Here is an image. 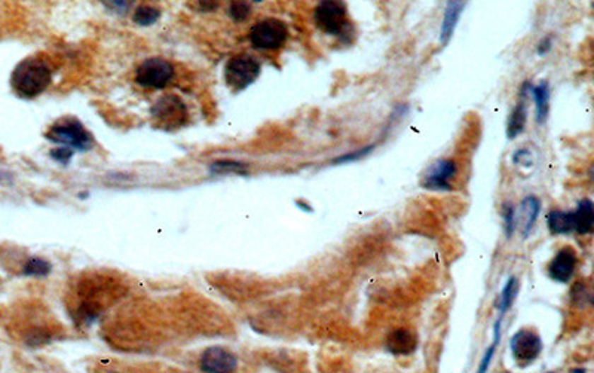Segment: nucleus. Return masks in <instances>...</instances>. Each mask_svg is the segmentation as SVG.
<instances>
[{"label":"nucleus","instance_id":"nucleus-1","mask_svg":"<svg viewBox=\"0 0 594 373\" xmlns=\"http://www.w3.org/2000/svg\"><path fill=\"white\" fill-rule=\"evenodd\" d=\"M52 71L40 58L30 57L13 69L11 85L15 93L23 98H35L50 86Z\"/></svg>","mask_w":594,"mask_h":373},{"label":"nucleus","instance_id":"nucleus-2","mask_svg":"<svg viewBox=\"0 0 594 373\" xmlns=\"http://www.w3.org/2000/svg\"><path fill=\"white\" fill-rule=\"evenodd\" d=\"M314 21L322 33L342 36L349 27L348 8L344 0H320L314 11Z\"/></svg>","mask_w":594,"mask_h":373},{"label":"nucleus","instance_id":"nucleus-3","mask_svg":"<svg viewBox=\"0 0 594 373\" xmlns=\"http://www.w3.org/2000/svg\"><path fill=\"white\" fill-rule=\"evenodd\" d=\"M47 139L52 143L62 144L69 149H78V151H89L94 146V139L88 130L76 119H63L57 122L47 134Z\"/></svg>","mask_w":594,"mask_h":373},{"label":"nucleus","instance_id":"nucleus-4","mask_svg":"<svg viewBox=\"0 0 594 373\" xmlns=\"http://www.w3.org/2000/svg\"><path fill=\"white\" fill-rule=\"evenodd\" d=\"M250 42L259 51H278L289 39V28L284 21L264 18L250 30Z\"/></svg>","mask_w":594,"mask_h":373},{"label":"nucleus","instance_id":"nucleus-5","mask_svg":"<svg viewBox=\"0 0 594 373\" xmlns=\"http://www.w3.org/2000/svg\"><path fill=\"white\" fill-rule=\"evenodd\" d=\"M152 119L155 125L162 130H177L186 124L187 109L180 97L168 94L161 97L152 108Z\"/></svg>","mask_w":594,"mask_h":373},{"label":"nucleus","instance_id":"nucleus-6","mask_svg":"<svg viewBox=\"0 0 594 373\" xmlns=\"http://www.w3.org/2000/svg\"><path fill=\"white\" fill-rule=\"evenodd\" d=\"M260 74V63L255 57L248 54H238L232 57L225 69V78L231 88L235 91L250 86Z\"/></svg>","mask_w":594,"mask_h":373},{"label":"nucleus","instance_id":"nucleus-7","mask_svg":"<svg viewBox=\"0 0 594 373\" xmlns=\"http://www.w3.org/2000/svg\"><path fill=\"white\" fill-rule=\"evenodd\" d=\"M174 79V67L163 58H147L136 71V82L147 89H162Z\"/></svg>","mask_w":594,"mask_h":373},{"label":"nucleus","instance_id":"nucleus-8","mask_svg":"<svg viewBox=\"0 0 594 373\" xmlns=\"http://www.w3.org/2000/svg\"><path fill=\"white\" fill-rule=\"evenodd\" d=\"M510 350L517 362L526 365L538 359L542 351V340L532 331H518L511 338Z\"/></svg>","mask_w":594,"mask_h":373},{"label":"nucleus","instance_id":"nucleus-9","mask_svg":"<svg viewBox=\"0 0 594 373\" xmlns=\"http://www.w3.org/2000/svg\"><path fill=\"white\" fill-rule=\"evenodd\" d=\"M456 174V163L450 159H438L429 167L422 186L429 190H450V178Z\"/></svg>","mask_w":594,"mask_h":373},{"label":"nucleus","instance_id":"nucleus-10","mask_svg":"<svg viewBox=\"0 0 594 373\" xmlns=\"http://www.w3.org/2000/svg\"><path fill=\"white\" fill-rule=\"evenodd\" d=\"M576 255L572 247L561 248L548 266V274L557 282H569L576 270Z\"/></svg>","mask_w":594,"mask_h":373},{"label":"nucleus","instance_id":"nucleus-11","mask_svg":"<svg viewBox=\"0 0 594 373\" xmlns=\"http://www.w3.org/2000/svg\"><path fill=\"white\" fill-rule=\"evenodd\" d=\"M236 366H238V362L235 359V355L220 347L208 348L204 352L202 360H201V369L204 372H211V373L233 372Z\"/></svg>","mask_w":594,"mask_h":373},{"label":"nucleus","instance_id":"nucleus-12","mask_svg":"<svg viewBox=\"0 0 594 373\" xmlns=\"http://www.w3.org/2000/svg\"><path fill=\"white\" fill-rule=\"evenodd\" d=\"M386 348L394 355H410L418 348V336L409 329H397L386 339Z\"/></svg>","mask_w":594,"mask_h":373},{"label":"nucleus","instance_id":"nucleus-13","mask_svg":"<svg viewBox=\"0 0 594 373\" xmlns=\"http://www.w3.org/2000/svg\"><path fill=\"white\" fill-rule=\"evenodd\" d=\"M467 2L468 0H448V4H446L441 33H440V39L444 45L452 39L455 28L460 20V15H462Z\"/></svg>","mask_w":594,"mask_h":373},{"label":"nucleus","instance_id":"nucleus-14","mask_svg":"<svg viewBox=\"0 0 594 373\" xmlns=\"http://www.w3.org/2000/svg\"><path fill=\"white\" fill-rule=\"evenodd\" d=\"M573 231L579 235H587L594 228V207L591 200L579 201L572 212Z\"/></svg>","mask_w":594,"mask_h":373},{"label":"nucleus","instance_id":"nucleus-15","mask_svg":"<svg viewBox=\"0 0 594 373\" xmlns=\"http://www.w3.org/2000/svg\"><path fill=\"white\" fill-rule=\"evenodd\" d=\"M528 89H529V85L526 82V85L523 88V94H522V97H520V101L517 103V106L514 108L513 113L510 115V121H508V127H507L508 139H516L517 136H520V134L525 131L526 113H528V108H526Z\"/></svg>","mask_w":594,"mask_h":373},{"label":"nucleus","instance_id":"nucleus-16","mask_svg":"<svg viewBox=\"0 0 594 373\" xmlns=\"http://www.w3.org/2000/svg\"><path fill=\"white\" fill-rule=\"evenodd\" d=\"M541 212V202L537 197H526L522 201V207H520V219H522V231H523V236H528L530 234V231L533 229L535 222L538 219V214Z\"/></svg>","mask_w":594,"mask_h":373},{"label":"nucleus","instance_id":"nucleus-17","mask_svg":"<svg viewBox=\"0 0 594 373\" xmlns=\"http://www.w3.org/2000/svg\"><path fill=\"white\" fill-rule=\"evenodd\" d=\"M548 228L554 235L561 234H569L573 231V220H572V212H560L554 210L547 216Z\"/></svg>","mask_w":594,"mask_h":373},{"label":"nucleus","instance_id":"nucleus-18","mask_svg":"<svg viewBox=\"0 0 594 373\" xmlns=\"http://www.w3.org/2000/svg\"><path fill=\"white\" fill-rule=\"evenodd\" d=\"M532 96L535 106H537V119L538 122H545L548 116V106H549V88L547 82H541L537 86H532Z\"/></svg>","mask_w":594,"mask_h":373},{"label":"nucleus","instance_id":"nucleus-19","mask_svg":"<svg viewBox=\"0 0 594 373\" xmlns=\"http://www.w3.org/2000/svg\"><path fill=\"white\" fill-rule=\"evenodd\" d=\"M517 293H518V282H517L516 277H511V278H508L507 285H505V287L502 290V294H501V304H499L501 319L503 317L505 312H507L513 306Z\"/></svg>","mask_w":594,"mask_h":373},{"label":"nucleus","instance_id":"nucleus-20","mask_svg":"<svg viewBox=\"0 0 594 373\" xmlns=\"http://www.w3.org/2000/svg\"><path fill=\"white\" fill-rule=\"evenodd\" d=\"M161 17V12L153 8V6H148V5H141L136 9L134 12V23L139 24V25H152L155 24Z\"/></svg>","mask_w":594,"mask_h":373},{"label":"nucleus","instance_id":"nucleus-21","mask_svg":"<svg viewBox=\"0 0 594 373\" xmlns=\"http://www.w3.org/2000/svg\"><path fill=\"white\" fill-rule=\"evenodd\" d=\"M51 270H52V265L48 260L33 258L27 260L24 266V274L32 275V277H45L51 272Z\"/></svg>","mask_w":594,"mask_h":373},{"label":"nucleus","instance_id":"nucleus-22","mask_svg":"<svg viewBox=\"0 0 594 373\" xmlns=\"http://www.w3.org/2000/svg\"><path fill=\"white\" fill-rule=\"evenodd\" d=\"M229 15H231V18L236 23H243L248 20V17L251 15V6L248 4V0H231Z\"/></svg>","mask_w":594,"mask_h":373},{"label":"nucleus","instance_id":"nucleus-23","mask_svg":"<svg viewBox=\"0 0 594 373\" xmlns=\"http://www.w3.org/2000/svg\"><path fill=\"white\" fill-rule=\"evenodd\" d=\"M211 173L214 174H225V173H236V174H245V166L235 161H221L216 162L211 166Z\"/></svg>","mask_w":594,"mask_h":373},{"label":"nucleus","instance_id":"nucleus-24","mask_svg":"<svg viewBox=\"0 0 594 373\" xmlns=\"http://www.w3.org/2000/svg\"><path fill=\"white\" fill-rule=\"evenodd\" d=\"M189 6L195 12L208 13L219 9L220 0H189Z\"/></svg>","mask_w":594,"mask_h":373},{"label":"nucleus","instance_id":"nucleus-25","mask_svg":"<svg viewBox=\"0 0 594 373\" xmlns=\"http://www.w3.org/2000/svg\"><path fill=\"white\" fill-rule=\"evenodd\" d=\"M373 149H375V146H367V147L360 149V151H355V152H349V154H345V155H340V156H337V158L333 159V163H345V162L359 161V159L367 156L371 151H373Z\"/></svg>","mask_w":594,"mask_h":373},{"label":"nucleus","instance_id":"nucleus-26","mask_svg":"<svg viewBox=\"0 0 594 373\" xmlns=\"http://www.w3.org/2000/svg\"><path fill=\"white\" fill-rule=\"evenodd\" d=\"M502 217L505 220V234H507L508 238L513 236L514 234V226H516V212H514V207L507 204L503 207L502 210Z\"/></svg>","mask_w":594,"mask_h":373},{"label":"nucleus","instance_id":"nucleus-27","mask_svg":"<svg viewBox=\"0 0 594 373\" xmlns=\"http://www.w3.org/2000/svg\"><path fill=\"white\" fill-rule=\"evenodd\" d=\"M101 4L116 13H125L134 5V0H101Z\"/></svg>","mask_w":594,"mask_h":373},{"label":"nucleus","instance_id":"nucleus-28","mask_svg":"<svg viewBox=\"0 0 594 373\" xmlns=\"http://www.w3.org/2000/svg\"><path fill=\"white\" fill-rule=\"evenodd\" d=\"M71 156H73V151L69 147H64V146H62L59 149H57V151L52 152V158L58 162H62V163H69Z\"/></svg>","mask_w":594,"mask_h":373},{"label":"nucleus","instance_id":"nucleus-29","mask_svg":"<svg viewBox=\"0 0 594 373\" xmlns=\"http://www.w3.org/2000/svg\"><path fill=\"white\" fill-rule=\"evenodd\" d=\"M496 347H498V345L492 344V345H490V348L486 351V354H484V357H483V360H482V363H480V369H479L482 373H483V372H486V370L489 369V365H490V362H492L494 355H495Z\"/></svg>","mask_w":594,"mask_h":373},{"label":"nucleus","instance_id":"nucleus-30","mask_svg":"<svg viewBox=\"0 0 594 373\" xmlns=\"http://www.w3.org/2000/svg\"><path fill=\"white\" fill-rule=\"evenodd\" d=\"M549 48H552V38H544L542 40H541V43L538 45V54H545V52H548L549 51Z\"/></svg>","mask_w":594,"mask_h":373},{"label":"nucleus","instance_id":"nucleus-31","mask_svg":"<svg viewBox=\"0 0 594 373\" xmlns=\"http://www.w3.org/2000/svg\"><path fill=\"white\" fill-rule=\"evenodd\" d=\"M255 2H262V0H255Z\"/></svg>","mask_w":594,"mask_h":373}]
</instances>
